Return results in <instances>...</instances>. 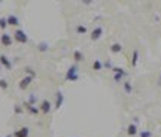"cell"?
Segmentation results:
<instances>
[{
	"label": "cell",
	"mask_w": 161,
	"mask_h": 137,
	"mask_svg": "<svg viewBox=\"0 0 161 137\" xmlns=\"http://www.w3.org/2000/svg\"><path fill=\"white\" fill-rule=\"evenodd\" d=\"M79 79V70H78V66L73 64L69 67L67 73H66V81L67 82H76Z\"/></svg>",
	"instance_id": "6da1fadb"
},
{
	"label": "cell",
	"mask_w": 161,
	"mask_h": 137,
	"mask_svg": "<svg viewBox=\"0 0 161 137\" xmlns=\"http://www.w3.org/2000/svg\"><path fill=\"white\" fill-rule=\"evenodd\" d=\"M12 37H14V40L18 42V43H27L29 42V36L26 34V31H22L21 29H17Z\"/></svg>",
	"instance_id": "7a4b0ae2"
},
{
	"label": "cell",
	"mask_w": 161,
	"mask_h": 137,
	"mask_svg": "<svg viewBox=\"0 0 161 137\" xmlns=\"http://www.w3.org/2000/svg\"><path fill=\"white\" fill-rule=\"evenodd\" d=\"M112 70H114V79H115V82H121V79L124 76H127L125 70L121 69V67H114Z\"/></svg>",
	"instance_id": "3957f363"
},
{
	"label": "cell",
	"mask_w": 161,
	"mask_h": 137,
	"mask_svg": "<svg viewBox=\"0 0 161 137\" xmlns=\"http://www.w3.org/2000/svg\"><path fill=\"white\" fill-rule=\"evenodd\" d=\"M102 34H103V27H100V26H97L95 29H93V31H91V40L93 42H95V40H98L102 37Z\"/></svg>",
	"instance_id": "277c9868"
},
{
	"label": "cell",
	"mask_w": 161,
	"mask_h": 137,
	"mask_svg": "<svg viewBox=\"0 0 161 137\" xmlns=\"http://www.w3.org/2000/svg\"><path fill=\"white\" fill-rule=\"evenodd\" d=\"M0 42H2L3 46H10L12 42H14V37H12L9 33H3L2 36H0Z\"/></svg>",
	"instance_id": "5b68a950"
},
{
	"label": "cell",
	"mask_w": 161,
	"mask_h": 137,
	"mask_svg": "<svg viewBox=\"0 0 161 137\" xmlns=\"http://www.w3.org/2000/svg\"><path fill=\"white\" fill-rule=\"evenodd\" d=\"M51 109H52L51 102H48V100H43V102L40 103V106H39V110L42 112L43 115H48L49 112H51Z\"/></svg>",
	"instance_id": "8992f818"
},
{
	"label": "cell",
	"mask_w": 161,
	"mask_h": 137,
	"mask_svg": "<svg viewBox=\"0 0 161 137\" xmlns=\"http://www.w3.org/2000/svg\"><path fill=\"white\" fill-rule=\"evenodd\" d=\"M31 81H33V78H31V76H29V74H27L26 78H22V79L20 81V83H18L20 90H27V86L31 83Z\"/></svg>",
	"instance_id": "52a82bcc"
},
{
	"label": "cell",
	"mask_w": 161,
	"mask_h": 137,
	"mask_svg": "<svg viewBox=\"0 0 161 137\" xmlns=\"http://www.w3.org/2000/svg\"><path fill=\"white\" fill-rule=\"evenodd\" d=\"M29 134H30V128L22 127V128H20L14 133V137H29Z\"/></svg>",
	"instance_id": "ba28073f"
},
{
	"label": "cell",
	"mask_w": 161,
	"mask_h": 137,
	"mask_svg": "<svg viewBox=\"0 0 161 137\" xmlns=\"http://www.w3.org/2000/svg\"><path fill=\"white\" fill-rule=\"evenodd\" d=\"M63 102H64V95L61 91H57L55 94V109H60L61 106H63Z\"/></svg>",
	"instance_id": "9c48e42d"
},
{
	"label": "cell",
	"mask_w": 161,
	"mask_h": 137,
	"mask_svg": "<svg viewBox=\"0 0 161 137\" xmlns=\"http://www.w3.org/2000/svg\"><path fill=\"white\" fill-rule=\"evenodd\" d=\"M6 21H8V26H12V27L20 26V19H18L17 15H9V17L6 18Z\"/></svg>",
	"instance_id": "30bf717a"
},
{
	"label": "cell",
	"mask_w": 161,
	"mask_h": 137,
	"mask_svg": "<svg viewBox=\"0 0 161 137\" xmlns=\"http://www.w3.org/2000/svg\"><path fill=\"white\" fill-rule=\"evenodd\" d=\"M24 107H26L27 109V112H29V113H31V115H38L39 113V107H36L34 104H30V103H24Z\"/></svg>",
	"instance_id": "8fae6325"
},
{
	"label": "cell",
	"mask_w": 161,
	"mask_h": 137,
	"mask_svg": "<svg viewBox=\"0 0 161 137\" xmlns=\"http://www.w3.org/2000/svg\"><path fill=\"white\" fill-rule=\"evenodd\" d=\"M136 134H139V130H137V125L136 124H130V125L127 127V136H130V137H133V136H136Z\"/></svg>",
	"instance_id": "7c38bea8"
},
{
	"label": "cell",
	"mask_w": 161,
	"mask_h": 137,
	"mask_svg": "<svg viewBox=\"0 0 161 137\" xmlns=\"http://www.w3.org/2000/svg\"><path fill=\"white\" fill-rule=\"evenodd\" d=\"M0 66H3L5 69H10L12 67V63H10V60L6 57V55H0Z\"/></svg>",
	"instance_id": "4fadbf2b"
},
{
	"label": "cell",
	"mask_w": 161,
	"mask_h": 137,
	"mask_svg": "<svg viewBox=\"0 0 161 137\" xmlns=\"http://www.w3.org/2000/svg\"><path fill=\"white\" fill-rule=\"evenodd\" d=\"M73 58H75V61H76V63H82V61H84V54H82L81 51H78V49H76V51L73 52Z\"/></svg>",
	"instance_id": "5bb4252c"
},
{
	"label": "cell",
	"mask_w": 161,
	"mask_h": 137,
	"mask_svg": "<svg viewBox=\"0 0 161 137\" xmlns=\"http://www.w3.org/2000/svg\"><path fill=\"white\" fill-rule=\"evenodd\" d=\"M137 61H139V51H137V49H134V51H133V58H131V66L136 67V66H137Z\"/></svg>",
	"instance_id": "9a60e30c"
},
{
	"label": "cell",
	"mask_w": 161,
	"mask_h": 137,
	"mask_svg": "<svg viewBox=\"0 0 161 137\" xmlns=\"http://www.w3.org/2000/svg\"><path fill=\"white\" fill-rule=\"evenodd\" d=\"M121 51H122V46L119 43H114L110 46V52H114V54H119Z\"/></svg>",
	"instance_id": "2e32d148"
},
{
	"label": "cell",
	"mask_w": 161,
	"mask_h": 137,
	"mask_svg": "<svg viewBox=\"0 0 161 137\" xmlns=\"http://www.w3.org/2000/svg\"><path fill=\"white\" fill-rule=\"evenodd\" d=\"M103 69V63L100 60H94V63H93V70H102Z\"/></svg>",
	"instance_id": "e0dca14e"
},
{
	"label": "cell",
	"mask_w": 161,
	"mask_h": 137,
	"mask_svg": "<svg viewBox=\"0 0 161 137\" xmlns=\"http://www.w3.org/2000/svg\"><path fill=\"white\" fill-rule=\"evenodd\" d=\"M124 90H125V92H127V94H131V91H133V86H131V83H130L128 81H125V82H124Z\"/></svg>",
	"instance_id": "ac0fdd59"
},
{
	"label": "cell",
	"mask_w": 161,
	"mask_h": 137,
	"mask_svg": "<svg viewBox=\"0 0 161 137\" xmlns=\"http://www.w3.org/2000/svg\"><path fill=\"white\" fill-rule=\"evenodd\" d=\"M48 49H49L48 43H45V42H40V43H39V51H40V52H46Z\"/></svg>",
	"instance_id": "d6986e66"
},
{
	"label": "cell",
	"mask_w": 161,
	"mask_h": 137,
	"mask_svg": "<svg viewBox=\"0 0 161 137\" xmlns=\"http://www.w3.org/2000/svg\"><path fill=\"white\" fill-rule=\"evenodd\" d=\"M76 31H78L79 34H85V33H86V27H85V26H78V27H76Z\"/></svg>",
	"instance_id": "ffe728a7"
},
{
	"label": "cell",
	"mask_w": 161,
	"mask_h": 137,
	"mask_svg": "<svg viewBox=\"0 0 161 137\" xmlns=\"http://www.w3.org/2000/svg\"><path fill=\"white\" fill-rule=\"evenodd\" d=\"M139 137H152V133L148 131V130H146V131H140V133H139Z\"/></svg>",
	"instance_id": "44dd1931"
},
{
	"label": "cell",
	"mask_w": 161,
	"mask_h": 137,
	"mask_svg": "<svg viewBox=\"0 0 161 137\" xmlns=\"http://www.w3.org/2000/svg\"><path fill=\"white\" fill-rule=\"evenodd\" d=\"M8 27V21H6V18H0V29H6Z\"/></svg>",
	"instance_id": "7402d4cb"
},
{
	"label": "cell",
	"mask_w": 161,
	"mask_h": 137,
	"mask_svg": "<svg viewBox=\"0 0 161 137\" xmlns=\"http://www.w3.org/2000/svg\"><path fill=\"white\" fill-rule=\"evenodd\" d=\"M36 102H38V98H36V95H34V94H30V97H29V102H27V103L34 104Z\"/></svg>",
	"instance_id": "603a6c76"
},
{
	"label": "cell",
	"mask_w": 161,
	"mask_h": 137,
	"mask_svg": "<svg viewBox=\"0 0 161 137\" xmlns=\"http://www.w3.org/2000/svg\"><path fill=\"white\" fill-rule=\"evenodd\" d=\"M8 86H9V85H8V82H6L5 79H0V88H2V90H6Z\"/></svg>",
	"instance_id": "cb8c5ba5"
},
{
	"label": "cell",
	"mask_w": 161,
	"mask_h": 137,
	"mask_svg": "<svg viewBox=\"0 0 161 137\" xmlns=\"http://www.w3.org/2000/svg\"><path fill=\"white\" fill-rule=\"evenodd\" d=\"M21 112H22V107H21L20 104H17V106H15V113H21Z\"/></svg>",
	"instance_id": "d4e9b609"
},
{
	"label": "cell",
	"mask_w": 161,
	"mask_h": 137,
	"mask_svg": "<svg viewBox=\"0 0 161 137\" xmlns=\"http://www.w3.org/2000/svg\"><path fill=\"white\" fill-rule=\"evenodd\" d=\"M0 70H2V66H0Z\"/></svg>",
	"instance_id": "484cf974"
}]
</instances>
